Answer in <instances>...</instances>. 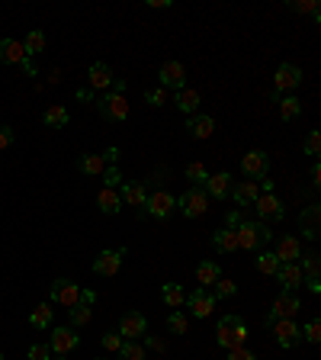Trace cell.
Returning a JSON list of instances; mask_svg holds the SVG:
<instances>
[{"label": "cell", "mask_w": 321, "mask_h": 360, "mask_svg": "<svg viewBox=\"0 0 321 360\" xmlns=\"http://www.w3.org/2000/svg\"><path fill=\"white\" fill-rule=\"evenodd\" d=\"M248 341V325L241 315H225L215 325V344L225 348V351H235V348H244Z\"/></svg>", "instance_id": "cell-1"}, {"label": "cell", "mask_w": 321, "mask_h": 360, "mask_svg": "<svg viewBox=\"0 0 321 360\" xmlns=\"http://www.w3.org/2000/svg\"><path fill=\"white\" fill-rule=\"evenodd\" d=\"M235 235H238V248L244 251H260L266 241H273V231H270L266 222H251V219H241Z\"/></svg>", "instance_id": "cell-2"}, {"label": "cell", "mask_w": 321, "mask_h": 360, "mask_svg": "<svg viewBox=\"0 0 321 360\" xmlns=\"http://www.w3.org/2000/svg\"><path fill=\"white\" fill-rule=\"evenodd\" d=\"M177 206H180V213H184L186 219H200V216H206V209H209V196H206L202 187H190L186 193L177 196Z\"/></svg>", "instance_id": "cell-3"}, {"label": "cell", "mask_w": 321, "mask_h": 360, "mask_svg": "<svg viewBox=\"0 0 321 360\" xmlns=\"http://www.w3.org/2000/svg\"><path fill=\"white\" fill-rule=\"evenodd\" d=\"M97 110H100V116L106 122H126L128 120V103L122 93H106V97H100V100H97Z\"/></svg>", "instance_id": "cell-4"}, {"label": "cell", "mask_w": 321, "mask_h": 360, "mask_svg": "<svg viewBox=\"0 0 321 360\" xmlns=\"http://www.w3.org/2000/svg\"><path fill=\"white\" fill-rule=\"evenodd\" d=\"M241 171H244L248 180H260V177H266V171H270V155L260 151V148H251L248 155L241 158Z\"/></svg>", "instance_id": "cell-5"}, {"label": "cell", "mask_w": 321, "mask_h": 360, "mask_svg": "<svg viewBox=\"0 0 321 360\" xmlns=\"http://www.w3.org/2000/svg\"><path fill=\"white\" fill-rule=\"evenodd\" d=\"M145 332H148V319L138 312V309H128V312H122V319H119L122 341H138Z\"/></svg>", "instance_id": "cell-6"}, {"label": "cell", "mask_w": 321, "mask_h": 360, "mask_svg": "<svg viewBox=\"0 0 321 360\" xmlns=\"http://www.w3.org/2000/svg\"><path fill=\"white\" fill-rule=\"evenodd\" d=\"M52 303L64 305V309H74V305L81 303V287L68 277H58L55 283H52Z\"/></svg>", "instance_id": "cell-7"}, {"label": "cell", "mask_w": 321, "mask_h": 360, "mask_svg": "<svg viewBox=\"0 0 321 360\" xmlns=\"http://www.w3.org/2000/svg\"><path fill=\"white\" fill-rule=\"evenodd\" d=\"M157 81H161V87L164 91H184L186 87V71L180 61H164V65L157 68Z\"/></svg>", "instance_id": "cell-8"}, {"label": "cell", "mask_w": 321, "mask_h": 360, "mask_svg": "<svg viewBox=\"0 0 321 360\" xmlns=\"http://www.w3.org/2000/svg\"><path fill=\"white\" fill-rule=\"evenodd\" d=\"M0 65H23L32 74V65H29L26 48H23L19 39H0Z\"/></svg>", "instance_id": "cell-9"}, {"label": "cell", "mask_w": 321, "mask_h": 360, "mask_svg": "<svg viewBox=\"0 0 321 360\" xmlns=\"http://www.w3.org/2000/svg\"><path fill=\"white\" fill-rule=\"evenodd\" d=\"M81 344V338L74 334V328L71 325H61V328H52V338H48V351L52 354H71L74 348Z\"/></svg>", "instance_id": "cell-10"}, {"label": "cell", "mask_w": 321, "mask_h": 360, "mask_svg": "<svg viewBox=\"0 0 321 360\" xmlns=\"http://www.w3.org/2000/svg\"><path fill=\"white\" fill-rule=\"evenodd\" d=\"M276 97H280V93L283 91H295V87H299V84H302V68L299 65H293V61H283V65L276 68Z\"/></svg>", "instance_id": "cell-11"}, {"label": "cell", "mask_w": 321, "mask_h": 360, "mask_svg": "<svg viewBox=\"0 0 321 360\" xmlns=\"http://www.w3.org/2000/svg\"><path fill=\"white\" fill-rule=\"evenodd\" d=\"M254 209H257V216L264 222H280L286 216V209H283V200L276 193H260L257 196V203H254Z\"/></svg>", "instance_id": "cell-12"}, {"label": "cell", "mask_w": 321, "mask_h": 360, "mask_svg": "<svg viewBox=\"0 0 321 360\" xmlns=\"http://www.w3.org/2000/svg\"><path fill=\"white\" fill-rule=\"evenodd\" d=\"M186 309H190V312L196 315V319H209L212 309H215V296H212L209 290L196 287L190 296H186Z\"/></svg>", "instance_id": "cell-13"}, {"label": "cell", "mask_w": 321, "mask_h": 360, "mask_svg": "<svg viewBox=\"0 0 321 360\" xmlns=\"http://www.w3.org/2000/svg\"><path fill=\"white\" fill-rule=\"evenodd\" d=\"M122 258H126V251H100V254L93 258V274H100V277H116L122 267Z\"/></svg>", "instance_id": "cell-14"}, {"label": "cell", "mask_w": 321, "mask_h": 360, "mask_svg": "<svg viewBox=\"0 0 321 360\" xmlns=\"http://www.w3.org/2000/svg\"><path fill=\"white\" fill-rule=\"evenodd\" d=\"M273 334H276V344L286 348V351L302 341V328H299L293 319H280V322H273Z\"/></svg>", "instance_id": "cell-15"}, {"label": "cell", "mask_w": 321, "mask_h": 360, "mask_svg": "<svg viewBox=\"0 0 321 360\" xmlns=\"http://www.w3.org/2000/svg\"><path fill=\"white\" fill-rule=\"evenodd\" d=\"M299 309H302L299 296H295V293H280L273 299V312H270V319H266V322L273 325V322H280V319H293Z\"/></svg>", "instance_id": "cell-16"}, {"label": "cell", "mask_w": 321, "mask_h": 360, "mask_svg": "<svg viewBox=\"0 0 321 360\" xmlns=\"http://www.w3.org/2000/svg\"><path fill=\"white\" fill-rule=\"evenodd\" d=\"M276 260L280 264H295V260L302 258V241L295 238V235H280L276 238Z\"/></svg>", "instance_id": "cell-17"}, {"label": "cell", "mask_w": 321, "mask_h": 360, "mask_svg": "<svg viewBox=\"0 0 321 360\" xmlns=\"http://www.w3.org/2000/svg\"><path fill=\"white\" fill-rule=\"evenodd\" d=\"M145 206H148V216H151V219H167V216L174 213L177 200H174V193H167V190H157V193L148 196Z\"/></svg>", "instance_id": "cell-18"}, {"label": "cell", "mask_w": 321, "mask_h": 360, "mask_svg": "<svg viewBox=\"0 0 321 360\" xmlns=\"http://www.w3.org/2000/svg\"><path fill=\"white\" fill-rule=\"evenodd\" d=\"M299 231H302L309 241L318 238V231H321V206L318 203L305 206L302 213H299Z\"/></svg>", "instance_id": "cell-19"}, {"label": "cell", "mask_w": 321, "mask_h": 360, "mask_svg": "<svg viewBox=\"0 0 321 360\" xmlns=\"http://www.w3.org/2000/svg\"><path fill=\"white\" fill-rule=\"evenodd\" d=\"M273 277L280 280V283H283V293H295V290H299V287L305 283L302 267H299V264H280Z\"/></svg>", "instance_id": "cell-20"}, {"label": "cell", "mask_w": 321, "mask_h": 360, "mask_svg": "<svg viewBox=\"0 0 321 360\" xmlns=\"http://www.w3.org/2000/svg\"><path fill=\"white\" fill-rule=\"evenodd\" d=\"M186 132H190V139H212L215 120L206 113H193V116H186Z\"/></svg>", "instance_id": "cell-21"}, {"label": "cell", "mask_w": 321, "mask_h": 360, "mask_svg": "<svg viewBox=\"0 0 321 360\" xmlns=\"http://www.w3.org/2000/svg\"><path fill=\"white\" fill-rule=\"evenodd\" d=\"M87 84H90V91H106V87L113 84L110 65H103V61H93V65L87 68Z\"/></svg>", "instance_id": "cell-22"}, {"label": "cell", "mask_w": 321, "mask_h": 360, "mask_svg": "<svg viewBox=\"0 0 321 360\" xmlns=\"http://www.w3.org/2000/svg\"><path fill=\"white\" fill-rule=\"evenodd\" d=\"M231 196H235L238 206H254L257 196H260V187H257V180H238L231 187Z\"/></svg>", "instance_id": "cell-23"}, {"label": "cell", "mask_w": 321, "mask_h": 360, "mask_svg": "<svg viewBox=\"0 0 321 360\" xmlns=\"http://www.w3.org/2000/svg\"><path fill=\"white\" fill-rule=\"evenodd\" d=\"M202 190H206V196H212V200H225V196L231 193V174H225V171H222V174H212Z\"/></svg>", "instance_id": "cell-24"}, {"label": "cell", "mask_w": 321, "mask_h": 360, "mask_svg": "<svg viewBox=\"0 0 321 360\" xmlns=\"http://www.w3.org/2000/svg\"><path fill=\"white\" fill-rule=\"evenodd\" d=\"M119 196H122V203H128V206H145L148 203V190H145L142 180H126Z\"/></svg>", "instance_id": "cell-25"}, {"label": "cell", "mask_w": 321, "mask_h": 360, "mask_svg": "<svg viewBox=\"0 0 321 360\" xmlns=\"http://www.w3.org/2000/svg\"><path fill=\"white\" fill-rule=\"evenodd\" d=\"M174 103L177 110L186 113V116H193V113H200V91H193V87H184V91L174 93Z\"/></svg>", "instance_id": "cell-26"}, {"label": "cell", "mask_w": 321, "mask_h": 360, "mask_svg": "<svg viewBox=\"0 0 321 360\" xmlns=\"http://www.w3.org/2000/svg\"><path fill=\"white\" fill-rule=\"evenodd\" d=\"M212 248L219 251V254H231V251H238V235H235V229H219L215 235H212Z\"/></svg>", "instance_id": "cell-27"}, {"label": "cell", "mask_w": 321, "mask_h": 360, "mask_svg": "<svg viewBox=\"0 0 321 360\" xmlns=\"http://www.w3.org/2000/svg\"><path fill=\"white\" fill-rule=\"evenodd\" d=\"M97 206H100V213L116 216V213L122 209V196H119V190H110V187H103L100 193H97Z\"/></svg>", "instance_id": "cell-28"}, {"label": "cell", "mask_w": 321, "mask_h": 360, "mask_svg": "<svg viewBox=\"0 0 321 360\" xmlns=\"http://www.w3.org/2000/svg\"><path fill=\"white\" fill-rule=\"evenodd\" d=\"M219 277H222V270H219V264H215V260H202L200 267H196V280H200L202 290L215 287V280H219Z\"/></svg>", "instance_id": "cell-29"}, {"label": "cell", "mask_w": 321, "mask_h": 360, "mask_svg": "<svg viewBox=\"0 0 321 360\" xmlns=\"http://www.w3.org/2000/svg\"><path fill=\"white\" fill-rule=\"evenodd\" d=\"M42 122H46L48 129H64V126L71 122V113L64 110V106H48V110L42 113Z\"/></svg>", "instance_id": "cell-30"}, {"label": "cell", "mask_w": 321, "mask_h": 360, "mask_svg": "<svg viewBox=\"0 0 321 360\" xmlns=\"http://www.w3.org/2000/svg\"><path fill=\"white\" fill-rule=\"evenodd\" d=\"M77 171H81V174H90V177H100L103 171H106V161H103V155H81Z\"/></svg>", "instance_id": "cell-31"}, {"label": "cell", "mask_w": 321, "mask_h": 360, "mask_svg": "<svg viewBox=\"0 0 321 360\" xmlns=\"http://www.w3.org/2000/svg\"><path fill=\"white\" fill-rule=\"evenodd\" d=\"M161 299H164L171 309H180V305L186 303V293L180 283H164V287H161Z\"/></svg>", "instance_id": "cell-32"}, {"label": "cell", "mask_w": 321, "mask_h": 360, "mask_svg": "<svg viewBox=\"0 0 321 360\" xmlns=\"http://www.w3.org/2000/svg\"><path fill=\"white\" fill-rule=\"evenodd\" d=\"M299 113H302V100H299V97H286V100H280V116H283V122H293Z\"/></svg>", "instance_id": "cell-33"}, {"label": "cell", "mask_w": 321, "mask_h": 360, "mask_svg": "<svg viewBox=\"0 0 321 360\" xmlns=\"http://www.w3.org/2000/svg\"><path fill=\"white\" fill-rule=\"evenodd\" d=\"M186 180H190L193 187H206V180H209V171H206V164H202V161H193V164H186Z\"/></svg>", "instance_id": "cell-34"}, {"label": "cell", "mask_w": 321, "mask_h": 360, "mask_svg": "<svg viewBox=\"0 0 321 360\" xmlns=\"http://www.w3.org/2000/svg\"><path fill=\"white\" fill-rule=\"evenodd\" d=\"M321 274V258L315 254V251H309V254H302V277L305 280H318Z\"/></svg>", "instance_id": "cell-35"}, {"label": "cell", "mask_w": 321, "mask_h": 360, "mask_svg": "<svg viewBox=\"0 0 321 360\" xmlns=\"http://www.w3.org/2000/svg\"><path fill=\"white\" fill-rule=\"evenodd\" d=\"M289 10H293V13H302V17H312L315 23L321 19V13H318V0H293V3H289Z\"/></svg>", "instance_id": "cell-36"}, {"label": "cell", "mask_w": 321, "mask_h": 360, "mask_svg": "<svg viewBox=\"0 0 321 360\" xmlns=\"http://www.w3.org/2000/svg\"><path fill=\"white\" fill-rule=\"evenodd\" d=\"M23 48H26V58L39 55V52L46 48V32H42V29H32V32L26 36V42H23Z\"/></svg>", "instance_id": "cell-37"}, {"label": "cell", "mask_w": 321, "mask_h": 360, "mask_svg": "<svg viewBox=\"0 0 321 360\" xmlns=\"http://www.w3.org/2000/svg\"><path fill=\"white\" fill-rule=\"evenodd\" d=\"M276 267H280V260H276L273 251H260V254H257V270H260V274H266V277H273Z\"/></svg>", "instance_id": "cell-38"}, {"label": "cell", "mask_w": 321, "mask_h": 360, "mask_svg": "<svg viewBox=\"0 0 321 360\" xmlns=\"http://www.w3.org/2000/svg\"><path fill=\"white\" fill-rule=\"evenodd\" d=\"M68 315H71V328H84V325L90 322L93 309H90V305H84V303H77L74 309H68Z\"/></svg>", "instance_id": "cell-39"}, {"label": "cell", "mask_w": 321, "mask_h": 360, "mask_svg": "<svg viewBox=\"0 0 321 360\" xmlns=\"http://www.w3.org/2000/svg\"><path fill=\"white\" fill-rule=\"evenodd\" d=\"M29 325H32V328H48V325H52V309H48L46 303L36 305L32 315H29Z\"/></svg>", "instance_id": "cell-40"}, {"label": "cell", "mask_w": 321, "mask_h": 360, "mask_svg": "<svg viewBox=\"0 0 321 360\" xmlns=\"http://www.w3.org/2000/svg\"><path fill=\"white\" fill-rule=\"evenodd\" d=\"M116 354H119V360H145L148 357L145 348H142L138 341H122V348Z\"/></svg>", "instance_id": "cell-41"}, {"label": "cell", "mask_w": 321, "mask_h": 360, "mask_svg": "<svg viewBox=\"0 0 321 360\" xmlns=\"http://www.w3.org/2000/svg\"><path fill=\"white\" fill-rule=\"evenodd\" d=\"M167 332L171 334H186V315L174 309V312L167 315Z\"/></svg>", "instance_id": "cell-42"}, {"label": "cell", "mask_w": 321, "mask_h": 360, "mask_svg": "<svg viewBox=\"0 0 321 360\" xmlns=\"http://www.w3.org/2000/svg\"><path fill=\"white\" fill-rule=\"evenodd\" d=\"M302 338L309 344H318L321 341V319H309V325L302 328Z\"/></svg>", "instance_id": "cell-43"}, {"label": "cell", "mask_w": 321, "mask_h": 360, "mask_svg": "<svg viewBox=\"0 0 321 360\" xmlns=\"http://www.w3.org/2000/svg\"><path fill=\"white\" fill-rule=\"evenodd\" d=\"M235 293H238V287H235V283H231V280H215V293H212V296H215V299H228V296H235Z\"/></svg>", "instance_id": "cell-44"}, {"label": "cell", "mask_w": 321, "mask_h": 360, "mask_svg": "<svg viewBox=\"0 0 321 360\" xmlns=\"http://www.w3.org/2000/svg\"><path fill=\"white\" fill-rule=\"evenodd\" d=\"M103 187H110V190H116V187L122 184V174H119V167H106V171H103Z\"/></svg>", "instance_id": "cell-45"}, {"label": "cell", "mask_w": 321, "mask_h": 360, "mask_svg": "<svg viewBox=\"0 0 321 360\" xmlns=\"http://www.w3.org/2000/svg\"><path fill=\"white\" fill-rule=\"evenodd\" d=\"M100 344H103V348H106V351H113V354H116V351H119V348H122V334H119V332H106V334H103V338H100Z\"/></svg>", "instance_id": "cell-46"}, {"label": "cell", "mask_w": 321, "mask_h": 360, "mask_svg": "<svg viewBox=\"0 0 321 360\" xmlns=\"http://www.w3.org/2000/svg\"><path fill=\"white\" fill-rule=\"evenodd\" d=\"M145 100L151 103V106H164V103H167V91H164V87H155V91H145Z\"/></svg>", "instance_id": "cell-47"}, {"label": "cell", "mask_w": 321, "mask_h": 360, "mask_svg": "<svg viewBox=\"0 0 321 360\" xmlns=\"http://www.w3.org/2000/svg\"><path fill=\"white\" fill-rule=\"evenodd\" d=\"M26 357L29 360H52V351H48V344H32Z\"/></svg>", "instance_id": "cell-48"}, {"label": "cell", "mask_w": 321, "mask_h": 360, "mask_svg": "<svg viewBox=\"0 0 321 360\" xmlns=\"http://www.w3.org/2000/svg\"><path fill=\"white\" fill-rule=\"evenodd\" d=\"M321 151V135L318 132H309L305 135V155H318Z\"/></svg>", "instance_id": "cell-49"}, {"label": "cell", "mask_w": 321, "mask_h": 360, "mask_svg": "<svg viewBox=\"0 0 321 360\" xmlns=\"http://www.w3.org/2000/svg\"><path fill=\"white\" fill-rule=\"evenodd\" d=\"M13 139H17V132L10 129V126H0V148H10Z\"/></svg>", "instance_id": "cell-50"}, {"label": "cell", "mask_w": 321, "mask_h": 360, "mask_svg": "<svg viewBox=\"0 0 321 360\" xmlns=\"http://www.w3.org/2000/svg\"><path fill=\"white\" fill-rule=\"evenodd\" d=\"M228 360H257L251 351H244V348H235V351H228Z\"/></svg>", "instance_id": "cell-51"}, {"label": "cell", "mask_w": 321, "mask_h": 360, "mask_svg": "<svg viewBox=\"0 0 321 360\" xmlns=\"http://www.w3.org/2000/svg\"><path fill=\"white\" fill-rule=\"evenodd\" d=\"M126 77H113V84H110V93H122V97H126Z\"/></svg>", "instance_id": "cell-52"}, {"label": "cell", "mask_w": 321, "mask_h": 360, "mask_svg": "<svg viewBox=\"0 0 321 360\" xmlns=\"http://www.w3.org/2000/svg\"><path fill=\"white\" fill-rule=\"evenodd\" d=\"M116 158H119V148L110 145L106 151H103V161H110V164H116Z\"/></svg>", "instance_id": "cell-53"}, {"label": "cell", "mask_w": 321, "mask_h": 360, "mask_svg": "<svg viewBox=\"0 0 321 360\" xmlns=\"http://www.w3.org/2000/svg\"><path fill=\"white\" fill-rule=\"evenodd\" d=\"M238 222H241V213L238 209H231L228 219H225V225H228V229H238Z\"/></svg>", "instance_id": "cell-54"}, {"label": "cell", "mask_w": 321, "mask_h": 360, "mask_svg": "<svg viewBox=\"0 0 321 360\" xmlns=\"http://www.w3.org/2000/svg\"><path fill=\"white\" fill-rule=\"evenodd\" d=\"M81 303L84 305H93V303H97V293H93V290H81Z\"/></svg>", "instance_id": "cell-55"}, {"label": "cell", "mask_w": 321, "mask_h": 360, "mask_svg": "<svg viewBox=\"0 0 321 360\" xmlns=\"http://www.w3.org/2000/svg\"><path fill=\"white\" fill-rule=\"evenodd\" d=\"M312 184H315V187H321V164H318V161L312 164Z\"/></svg>", "instance_id": "cell-56"}, {"label": "cell", "mask_w": 321, "mask_h": 360, "mask_svg": "<svg viewBox=\"0 0 321 360\" xmlns=\"http://www.w3.org/2000/svg\"><path fill=\"white\" fill-rule=\"evenodd\" d=\"M148 7H151V10H167L171 3H167V0H148Z\"/></svg>", "instance_id": "cell-57"}, {"label": "cell", "mask_w": 321, "mask_h": 360, "mask_svg": "<svg viewBox=\"0 0 321 360\" xmlns=\"http://www.w3.org/2000/svg\"><path fill=\"white\" fill-rule=\"evenodd\" d=\"M77 100H93V91H90V87H84V91H77Z\"/></svg>", "instance_id": "cell-58"}, {"label": "cell", "mask_w": 321, "mask_h": 360, "mask_svg": "<svg viewBox=\"0 0 321 360\" xmlns=\"http://www.w3.org/2000/svg\"><path fill=\"white\" fill-rule=\"evenodd\" d=\"M305 283H309V290H312V293H321V280H305Z\"/></svg>", "instance_id": "cell-59"}, {"label": "cell", "mask_w": 321, "mask_h": 360, "mask_svg": "<svg viewBox=\"0 0 321 360\" xmlns=\"http://www.w3.org/2000/svg\"><path fill=\"white\" fill-rule=\"evenodd\" d=\"M0 360H3V354H0Z\"/></svg>", "instance_id": "cell-60"}]
</instances>
